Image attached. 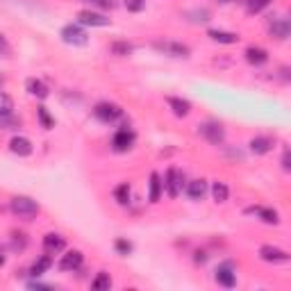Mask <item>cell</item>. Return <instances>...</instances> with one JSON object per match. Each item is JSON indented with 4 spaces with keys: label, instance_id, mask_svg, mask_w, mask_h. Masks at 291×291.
Returning a JSON list of instances; mask_svg holds the SVG:
<instances>
[{
    "label": "cell",
    "instance_id": "36",
    "mask_svg": "<svg viewBox=\"0 0 291 291\" xmlns=\"http://www.w3.org/2000/svg\"><path fill=\"white\" fill-rule=\"evenodd\" d=\"M282 168H284V171H291V164H289V150H284V155H282Z\"/></svg>",
    "mask_w": 291,
    "mask_h": 291
},
{
    "label": "cell",
    "instance_id": "10",
    "mask_svg": "<svg viewBox=\"0 0 291 291\" xmlns=\"http://www.w3.org/2000/svg\"><path fill=\"white\" fill-rule=\"evenodd\" d=\"M82 262H84V255L80 250H68L60 259V271H77L82 266Z\"/></svg>",
    "mask_w": 291,
    "mask_h": 291
},
{
    "label": "cell",
    "instance_id": "8",
    "mask_svg": "<svg viewBox=\"0 0 291 291\" xmlns=\"http://www.w3.org/2000/svg\"><path fill=\"white\" fill-rule=\"evenodd\" d=\"M259 257L268 264H284L289 262V253L282 250V248H275V246H262L259 248Z\"/></svg>",
    "mask_w": 291,
    "mask_h": 291
},
{
    "label": "cell",
    "instance_id": "21",
    "mask_svg": "<svg viewBox=\"0 0 291 291\" xmlns=\"http://www.w3.org/2000/svg\"><path fill=\"white\" fill-rule=\"evenodd\" d=\"M271 148H273V139H268V137H255V139L250 141V150L255 152V155H266Z\"/></svg>",
    "mask_w": 291,
    "mask_h": 291
},
{
    "label": "cell",
    "instance_id": "30",
    "mask_svg": "<svg viewBox=\"0 0 291 291\" xmlns=\"http://www.w3.org/2000/svg\"><path fill=\"white\" fill-rule=\"evenodd\" d=\"M271 5V0H248V12L250 14H259L262 9H266Z\"/></svg>",
    "mask_w": 291,
    "mask_h": 291
},
{
    "label": "cell",
    "instance_id": "27",
    "mask_svg": "<svg viewBox=\"0 0 291 291\" xmlns=\"http://www.w3.org/2000/svg\"><path fill=\"white\" fill-rule=\"evenodd\" d=\"M36 116H39V121H41V128L44 130H52L55 128V119L48 114V109L41 105V107H36Z\"/></svg>",
    "mask_w": 291,
    "mask_h": 291
},
{
    "label": "cell",
    "instance_id": "23",
    "mask_svg": "<svg viewBox=\"0 0 291 291\" xmlns=\"http://www.w3.org/2000/svg\"><path fill=\"white\" fill-rule=\"evenodd\" d=\"M91 289H96V291H109V289H112V278H109V273L100 271L96 278H93Z\"/></svg>",
    "mask_w": 291,
    "mask_h": 291
},
{
    "label": "cell",
    "instance_id": "15",
    "mask_svg": "<svg viewBox=\"0 0 291 291\" xmlns=\"http://www.w3.org/2000/svg\"><path fill=\"white\" fill-rule=\"evenodd\" d=\"M205 193H207V180H191V182L187 184V196L191 200H203Z\"/></svg>",
    "mask_w": 291,
    "mask_h": 291
},
{
    "label": "cell",
    "instance_id": "11",
    "mask_svg": "<svg viewBox=\"0 0 291 291\" xmlns=\"http://www.w3.org/2000/svg\"><path fill=\"white\" fill-rule=\"evenodd\" d=\"M64 248H66V239L62 235L48 232V235L44 237V250L48 253V255H57V253H62Z\"/></svg>",
    "mask_w": 291,
    "mask_h": 291
},
{
    "label": "cell",
    "instance_id": "19",
    "mask_svg": "<svg viewBox=\"0 0 291 291\" xmlns=\"http://www.w3.org/2000/svg\"><path fill=\"white\" fill-rule=\"evenodd\" d=\"M162 191H164L162 178L157 176V173H150V191H148V200H150V203H160Z\"/></svg>",
    "mask_w": 291,
    "mask_h": 291
},
{
    "label": "cell",
    "instance_id": "3",
    "mask_svg": "<svg viewBox=\"0 0 291 291\" xmlns=\"http://www.w3.org/2000/svg\"><path fill=\"white\" fill-rule=\"evenodd\" d=\"M93 116L98 121H103V123H114V121H119L123 116V109L114 103H98L96 109H93Z\"/></svg>",
    "mask_w": 291,
    "mask_h": 291
},
{
    "label": "cell",
    "instance_id": "5",
    "mask_svg": "<svg viewBox=\"0 0 291 291\" xmlns=\"http://www.w3.org/2000/svg\"><path fill=\"white\" fill-rule=\"evenodd\" d=\"M198 134H203L205 139L209 141V144H214V146H219V144H223V139H225V130L221 128L219 123H203V125H198Z\"/></svg>",
    "mask_w": 291,
    "mask_h": 291
},
{
    "label": "cell",
    "instance_id": "2",
    "mask_svg": "<svg viewBox=\"0 0 291 291\" xmlns=\"http://www.w3.org/2000/svg\"><path fill=\"white\" fill-rule=\"evenodd\" d=\"M182 182H184V176L178 171V168H168L166 176H164V191L168 193V198H178L180 191H182Z\"/></svg>",
    "mask_w": 291,
    "mask_h": 291
},
{
    "label": "cell",
    "instance_id": "25",
    "mask_svg": "<svg viewBox=\"0 0 291 291\" xmlns=\"http://www.w3.org/2000/svg\"><path fill=\"white\" fill-rule=\"evenodd\" d=\"M50 266H52V257L48 255V253H46L44 257H39V259H36V262L32 264V275H36V278H39V275H44Z\"/></svg>",
    "mask_w": 291,
    "mask_h": 291
},
{
    "label": "cell",
    "instance_id": "40",
    "mask_svg": "<svg viewBox=\"0 0 291 291\" xmlns=\"http://www.w3.org/2000/svg\"><path fill=\"white\" fill-rule=\"evenodd\" d=\"M223 3H225V0H223Z\"/></svg>",
    "mask_w": 291,
    "mask_h": 291
},
{
    "label": "cell",
    "instance_id": "34",
    "mask_svg": "<svg viewBox=\"0 0 291 291\" xmlns=\"http://www.w3.org/2000/svg\"><path fill=\"white\" fill-rule=\"evenodd\" d=\"M0 57H12V46L3 32H0Z\"/></svg>",
    "mask_w": 291,
    "mask_h": 291
},
{
    "label": "cell",
    "instance_id": "28",
    "mask_svg": "<svg viewBox=\"0 0 291 291\" xmlns=\"http://www.w3.org/2000/svg\"><path fill=\"white\" fill-rule=\"evenodd\" d=\"M14 112V100L9 93L0 91V116H9Z\"/></svg>",
    "mask_w": 291,
    "mask_h": 291
},
{
    "label": "cell",
    "instance_id": "29",
    "mask_svg": "<svg viewBox=\"0 0 291 291\" xmlns=\"http://www.w3.org/2000/svg\"><path fill=\"white\" fill-rule=\"evenodd\" d=\"M112 52H114V55H119V57H125V55H130V52H132V46L128 44V41H114Z\"/></svg>",
    "mask_w": 291,
    "mask_h": 291
},
{
    "label": "cell",
    "instance_id": "31",
    "mask_svg": "<svg viewBox=\"0 0 291 291\" xmlns=\"http://www.w3.org/2000/svg\"><path fill=\"white\" fill-rule=\"evenodd\" d=\"M125 9H128V12H134V14L144 12V9H146V0H125Z\"/></svg>",
    "mask_w": 291,
    "mask_h": 291
},
{
    "label": "cell",
    "instance_id": "39",
    "mask_svg": "<svg viewBox=\"0 0 291 291\" xmlns=\"http://www.w3.org/2000/svg\"><path fill=\"white\" fill-rule=\"evenodd\" d=\"M3 264H5V255H0V266H3Z\"/></svg>",
    "mask_w": 291,
    "mask_h": 291
},
{
    "label": "cell",
    "instance_id": "18",
    "mask_svg": "<svg viewBox=\"0 0 291 291\" xmlns=\"http://www.w3.org/2000/svg\"><path fill=\"white\" fill-rule=\"evenodd\" d=\"M214 278H216V282L223 284V287H235V284H237L235 271H232L227 264H225V266H219V268H216V275H214Z\"/></svg>",
    "mask_w": 291,
    "mask_h": 291
},
{
    "label": "cell",
    "instance_id": "4",
    "mask_svg": "<svg viewBox=\"0 0 291 291\" xmlns=\"http://www.w3.org/2000/svg\"><path fill=\"white\" fill-rule=\"evenodd\" d=\"M62 39H64V44H68V46H87L89 44L87 32H84L80 25H73V23L62 28Z\"/></svg>",
    "mask_w": 291,
    "mask_h": 291
},
{
    "label": "cell",
    "instance_id": "9",
    "mask_svg": "<svg viewBox=\"0 0 291 291\" xmlns=\"http://www.w3.org/2000/svg\"><path fill=\"white\" fill-rule=\"evenodd\" d=\"M132 144H134V132L128 130V128H123V130H119L114 134V139H112V148L116 152H125V150H130Z\"/></svg>",
    "mask_w": 291,
    "mask_h": 291
},
{
    "label": "cell",
    "instance_id": "6",
    "mask_svg": "<svg viewBox=\"0 0 291 291\" xmlns=\"http://www.w3.org/2000/svg\"><path fill=\"white\" fill-rule=\"evenodd\" d=\"M155 46L160 52H164V55H171V57H189V46L184 44H178V41H155Z\"/></svg>",
    "mask_w": 291,
    "mask_h": 291
},
{
    "label": "cell",
    "instance_id": "17",
    "mask_svg": "<svg viewBox=\"0 0 291 291\" xmlns=\"http://www.w3.org/2000/svg\"><path fill=\"white\" fill-rule=\"evenodd\" d=\"M246 62L253 66H262L268 62V52L264 48H257V46H250V48L246 50Z\"/></svg>",
    "mask_w": 291,
    "mask_h": 291
},
{
    "label": "cell",
    "instance_id": "37",
    "mask_svg": "<svg viewBox=\"0 0 291 291\" xmlns=\"http://www.w3.org/2000/svg\"><path fill=\"white\" fill-rule=\"evenodd\" d=\"M196 264H205V262H207V255H205V253H196Z\"/></svg>",
    "mask_w": 291,
    "mask_h": 291
},
{
    "label": "cell",
    "instance_id": "14",
    "mask_svg": "<svg viewBox=\"0 0 291 291\" xmlns=\"http://www.w3.org/2000/svg\"><path fill=\"white\" fill-rule=\"evenodd\" d=\"M168 107L173 109V114L180 116V119H184V116H189V112H191V103L184 98H178V96H168L166 98Z\"/></svg>",
    "mask_w": 291,
    "mask_h": 291
},
{
    "label": "cell",
    "instance_id": "7",
    "mask_svg": "<svg viewBox=\"0 0 291 291\" xmlns=\"http://www.w3.org/2000/svg\"><path fill=\"white\" fill-rule=\"evenodd\" d=\"M77 21H80L82 25H91V28H107V25L112 23L105 14L91 12V9H82V12L77 14Z\"/></svg>",
    "mask_w": 291,
    "mask_h": 291
},
{
    "label": "cell",
    "instance_id": "38",
    "mask_svg": "<svg viewBox=\"0 0 291 291\" xmlns=\"http://www.w3.org/2000/svg\"><path fill=\"white\" fill-rule=\"evenodd\" d=\"M3 84H5V75H3V73H0V87H3Z\"/></svg>",
    "mask_w": 291,
    "mask_h": 291
},
{
    "label": "cell",
    "instance_id": "1",
    "mask_svg": "<svg viewBox=\"0 0 291 291\" xmlns=\"http://www.w3.org/2000/svg\"><path fill=\"white\" fill-rule=\"evenodd\" d=\"M9 209H12L14 216H18V219H23V221H32L41 211L39 203L32 198H28V196H14L12 203H9Z\"/></svg>",
    "mask_w": 291,
    "mask_h": 291
},
{
    "label": "cell",
    "instance_id": "16",
    "mask_svg": "<svg viewBox=\"0 0 291 291\" xmlns=\"http://www.w3.org/2000/svg\"><path fill=\"white\" fill-rule=\"evenodd\" d=\"M207 36L216 44H225V46H232V44H239V34L235 32H225V30H209Z\"/></svg>",
    "mask_w": 291,
    "mask_h": 291
},
{
    "label": "cell",
    "instance_id": "13",
    "mask_svg": "<svg viewBox=\"0 0 291 291\" xmlns=\"http://www.w3.org/2000/svg\"><path fill=\"white\" fill-rule=\"evenodd\" d=\"M291 32V23H289V18L287 16H278V18H273V23H271V34L275 36V39H280V41H284L289 36Z\"/></svg>",
    "mask_w": 291,
    "mask_h": 291
},
{
    "label": "cell",
    "instance_id": "12",
    "mask_svg": "<svg viewBox=\"0 0 291 291\" xmlns=\"http://www.w3.org/2000/svg\"><path fill=\"white\" fill-rule=\"evenodd\" d=\"M9 150L18 157H30L34 150V146H32V141L25 139V137H14V139L9 141Z\"/></svg>",
    "mask_w": 291,
    "mask_h": 291
},
{
    "label": "cell",
    "instance_id": "32",
    "mask_svg": "<svg viewBox=\"0 0 291 291\" xmlns=\"http://www.w3.org/2000/svg\"><path fill=\"white\" fill-rule=\"evenodd\" d=\"M114 248H116V253H119V255H130V253H132V243L128 239H116Z\"/></svg>",
    "mask_w": 291,
    "mask_h": 291
},
{
    "label": "cell",
    "instance_id": "24",
    "mask_svg": "<svg viewBox=\"0 0 291 291\" xmlns=\"http://www.w3.org/2000/svg\"><path fill=\"white\" fill-rule=\"evenodd\" d=\"M227 196H230V189H227L225 182H214L211 184V198H214L216 203H225Z\"/></svg>",
    "mask_w": 291,
    "mask_h": 291
},
{
    "label": "cell",
    "instance_id": "33",
    "mask_svg": "<svg viewBox=\"0 0 291 291\" xmlns=\"http://www.w3.org/2000/svg\"><path fill=\"white\" fill-rule=\"evenodd\" d=\"M84 3L93 5V7H100V9H114L119 5L116 0H84Z\"/></svg>",
    "mask_w": 291,
    "mask_h": 291
},
{
    "label": "cell",
    "instance_id": "22",
    "mask_svg": "<svg viewBox=\"0 0 291 291\" xmlns=\"http://www.w3.org/2000/svg\"><path fill=\"white\" fill-rule=\"evenodd\" d=\"M25 87H28V91L32 93L36 98H48V87H46L41 80H34V77H30L28 82H25Z\"/></svg>",
    "mask_w": 291,
    "mask_h": 291
},
{
    "label": "cell",
    "instance_id": "26",
    "mask_svg": "<svg viewBox=\"0 0 291 291\" xmlns=\"http://www.w3.org/2000/svg\"><path fill=\"white\" fill-rule=\"evenodd\" d=\"M130 196H132L130 184H119V187L114 189V198H116V203H119V205H128Z\"/></svg>",
    "mask_w": 291,
    "mask_h": 291
},
{
    "label": "cell",
    "instance_id": "20",
    "mask_svg": "<svg viewBox=\"0 0 291 291\" xmlns=\"http://www.w3.org/2000/svg\"><path fill=\"white\" fill-rule=\"evenodd\" d=\"M248 211H255L259 219H262L264 223H268V225H278V223H280V216H278V211H275V209H268V207H250Z\"/></svg>",
    "mask_w": 291,
    "mask_h": 291
},
{
    "label": "cell",
    "instance_id": "35",
    "mask_svg": "<svg viewBox=\"0 0 291 291\" xmlns=\"http://www.w3.org/2000/svg\"><path fill=\"white\" fill-rule=\"evenodd\" d=\"M25 243H28V241H25V235H14V243H12L14 250H23Z\"/></svg>",
    "mask_w": 291,
    "mask_h": 291
}]
</instances>
